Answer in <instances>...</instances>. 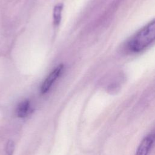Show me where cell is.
I'll return each instance as SVG.
<instances>
[{
    "instance_id": "cell-1",
    "label": "cell",
    "mask_w": 155,
    "mask_h": 155,
    "mask_svg": "<svg viewBox=\"0 0 155 155\" xmlns=\"http://www.w3.org/2000/svg\"><path fill=\"white\" fill-rule=\"evenodd\" d=\"M155 41V19L143 27L133 35L127 43L132 52H139Z\"/></svg>"
},
{
    "instance_id": "cell-2",
    "label": "cell",
    "mask_w": 155,
    "mask_h": 155,
    "mask_svg": "<svg viewBox=\"0 0 155 155\" xmlns=\"http://www.w3.org/2000/svg\"><path fill=\"white\" fill-rule=\"evenodd\" d=\"M63 68L64 65L62 64H60L56 68H54L51 73H50L48 77L45 79L41 87V91L42 93H47L49 90L54 82L61 74L63 71Z\"/></svg>"
},
{
    "instance_id": "cell-3",
    "label": "cell",
    "mask_w": 155,
    "mask_h": 155,
    "mask_svg": "<svg viewBox=\"0 0 155 155\" xmlns=\"http://www.w3.org/2000/svg\"><path fill=\"white\" fill-rule=\"evenodd\" d=\"M155 140V134H150L143 138L139 144L135 155H148Z\"/></svg>"
},
{
    "instance_id": "cell-4",
    "label": "cell",
    "mask_w": 155,
    "mask_h": 155,
    "mask_svg": "<svg viewBox=\"0 0 155 155\" xmlns=\"http://www.w3.org/2000/svg\"><path fill=\"white\" fill-rule=\"evenodd\" d=\"M30 110V102L28 101L21 102L17 108V114L20 117H25Z\"/></svg>"
},
{
    "instance_id": "cell-5",
    "label": "cell",
    "mask_w": 155,
    "mask_h": 155,
    "mask_svg": "<svg viewBox=\"0 0 155 155\" xmlns=\"http://www.w3.org/2000/svg\"><path fill=\"white\" fill-rule=\"evenodd\" d=\"M63 8L62 4H58L56 5L53 9V22L55 25H58L61 20L62 10Z\"/></svg>"
},
{
    "instance_id": "cell-6",
    "label": "cell",
    "mask_w": 155,
    "mask_h": 155,
    "mask_svg": "<svg viewBox=\"0 0 155 155\" xmlns=\"http://www.w3.org/2000/svg\"><path fill=\"white\" fill-rule=\"evenodd\" d=\"M15 150V143L12 140H8L6 144L5 151L7 155H12Z\"/></svg>"
}]
</instances>
